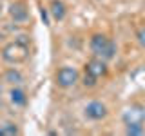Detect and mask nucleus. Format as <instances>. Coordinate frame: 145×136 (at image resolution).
Returning a JSON list of instances; mask_svg holds the SVG:
<instances>
[{
  "label": "nucleus",
  "instance_id": "1a4fd4ad",
  "mask_svg": "<svg viewBox=\"0 0 145 136\" xmlns=\"http://www.w3.org/2000/svg\"><path fill=\"white\" fill-rule=\"evenodd\" d=\"M9 98H11V102L15 103V105H25V102H27L25 93H24L22 89H18V87H13V89H11Z\"/></svg>",
  "mask_w": 145,
  "mask_h": 136
},
{
  "label": "nucleus",
  "instance_id": "9b49d317",
  "mask_svg": "<svg viewBox=\"0 0 145 136\" xmlns=\"http://www.w3.org/2000/svg\"><path fill=\"white\" fill-rule=\"evenodd\" d=\"M143 133H145V129H143V125L140 124V122H131V124H127V127H125V134L127 136H140Z\"/></svg>",
  "mask_w": 145,
  "mask_h": 136
},
{
  "label": "nucleus",
  "instance_id": "7ed1b4c3",
  "mask_svg": "<svg viewBox=\"0 0 145 136\" xmlns=\"http://www.w3.org/2000/svg\"><path fill=\"white\" fill-rule=\"evenodd\" d=\"M78 82V71L74 67H62V69L56 71V84L60 87L67 89V87H72V85Z\"/></svg>",
  "mask_w": 145,
  "mask_h": 136
},
{
  "label": "nucleus",
  "instance_id": "4468645a",
  "mask_svg": "<svg viewBox=\"0 0 145 136\" xmlns=\"http://www.w3.org/2000/svg\"><path fill=\"white\" fill-rule=\"evenodd\" d=\"M136 38H138L140 45H142V47H145V27L138 29V33H136Z\"/></svg>",
  "mask_w": 145,
  "mask_h": 136
},
{
  "label": "nucleus",
  "instance_id": "2eb2a0df",
  "mask_svg": "<svg viewBox=\"0 0 145 136\" xmlns=\"http://www.w3.org/2000/svg\"><path fill=\"white\" fill-rule=\"evenodd\" d=\"M40 15H42V20H44V24L45 26H49V16H47V11L42 7V11H40Z\"/></svg>",
  "mask_w": 145,
  "mask_h": 136
},
{
  "label": "nucleus",
  "instance_id": "20e7f679",
  "mask_svg": "<svg viewBox=\"0 0 145 136\" xmlns=\"http://www.w3.org/2000/svg\"><path fill=\"white\" fill-rule=\"evenodd\" d=\"M85 73L91 76H94V78H100V76H105L107 75V63L103 58H93V60H89L85 63Z\"/></svg>",
  "mask_w": 145,
  "mask_h": 136
},
{
  "label": "nucleus",
  "instance_id": "423d86ee",
  "mask_svg": "<svg viewBox=\"0 0 145 136\" xmlns=\"http://www.w3.org/2000/svg\"><path fill=\"white\" fill-rule=\"evenodd\" d=\"M9 15H11V18H13L15 22H18V24L25 22V20H27V9H25V4H22V2L11 4V7H9Z\"/></svg>",
  "mask_w": 145,
  "mask_h": 136
},
{
  "label": "nucleus",
  "instance_id": "f8f14e48",
  "mask_svg": "<svg viewBox=\"0 0 145 136\" xmlns=\"http://www.w3.org/2000/svg\"><path fill=\"white\" fill-rule=\"evenodd\" d=\"M20 131H18L16 124H11V122H7V124H2L0 125V136H16Z\"/></svg>",
  "mask_w": 145,
  "mask_h": 136
},
{
  "label": "nucleus",
  "instance_id": "9d476101",
  "mask_svg": "<svg viewBox=\"0 0 145 136\" xmlns=\"http://www.w3.org/2000/svg\"><path fill=\"white\" fill-rule=\"evenodd\" d=\"M4 82H7V84H11V85H18V84L24 82V78H22V75L16 69H7L6 75H4Z\"/></svg>",
  "mask_w": 145,
  "mask_h": 136
},
{
  "label": "nucleus",
  "instance_id": "ddd939ff",
  "mask_svg": "<svg viewBox=\"0 0 145 136\" xmlns=\"http://www.w3.org/2000/svg\"><path fill=\"white\" fill-rule=\"evenodd\" d=\"M96 80H98V78H94V76H91V75H87V73H85V76H84V85H85V87H94V85H96Z\"/></svg>",
  "mask_w": 145,
  "mask_h": 136
},
{
  "label": "nucleus",
  "instance_id": "0eeeda50",
  "mask_svg": "<svg viewBox=\"0 0 145 136\" xmlns=\"http://www.w3.org/2000/svg\"><path fill=\"white\" fill-rule=\"evenodd\" d=\"M123 120H125V124H131V122H140V124H143L145 109L143 107H131V109H127L125 114H123Z\"/></svg>",
  "mask_w": 145,
  "mask_h": 136
},
{
  "label": "nucleus",
  "instance_id": "6e6552de",
  "mask_svg": "<svg viewBox=\"0 0 145 136\" xmlns=\"http://www.w3.org/2000/svg\"><path fill=\"white\" fill-rule=\"evenodd\" d=\"M51 16L54 18V20H63L65 18V15H67V9H65V4L62 2V0H53L51 2Z\"/></svg>",
  "mask_w": 145,
  "mask_h": 136
},
{
  "label": "nucleus",
  "instance_id": "f257e3e1",
  "mask_svg": "<svg viewBox=\"0 0 145 136\" xmlns=\"http://www.w3.org/2000/svg\"><path fill=\"white\" fill-rule=\"evenodd\" d=\"M29 56V45L24 40H15L4 45L2 49V60L7 63H22Z\"/></svg>",
  "mask_w": 145,
  "mask_h": 136
},
{
  "label": "nucleus",
  "instance_id": "39448f33",
  "mask_svg": "<svg viewBox=\"0 0 145 136\" xmlns=\"http://www.w3.org/2000/svg\"><path fill=\"white\" fill-rule=\"evenodd\" d=\"M85 116L89 120H103L107 116V107L102 102H91L85 107Z\"/></svg>",
  "mask_w": 145,
  "mask_h": 136
},
{
  "label": "nucleus",
  "instance_id": "f03ea898",
  "mask_svg": "<svg viewBox=\"0 0 145 136\" xmlns=\"http://www.w3.org/2000/svg\"><path fill=\"white\" fill-rule=\"evenodd\" d=\"M89 45H91V51L94 53V56L103 58V60H111L116 54V44L111 38H107L105 35H100V33L93 35Z\"/></svg>",
  "mask_w": 145,
  "mask_h": 136
}]
</instances>
